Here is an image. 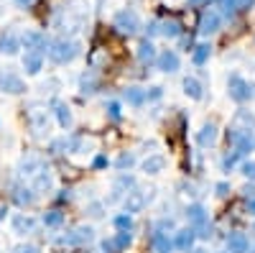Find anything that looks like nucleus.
Instances as JSON below:
<instances>
[{"label": "nucleus", "instance_id": "36", "mask_svg": "<svg viewBox=\"0 0 255 253\" xmlns=\"http://www.w3.org/2000/svg\"><path fill=\"white\" fill-rule=\"evenodd\" d=\"M69 151V138L67 136H61V138H54L49 143V154L51 156H59V154H67Z\"/></svg>", "mask_w": 255, "mask_h": 253}, {"label": "nucleus", "instance_id": "16", "mask_svg": "<svg viewBox=\"0 0 255 253\" xmlns=\"http://www.w3.org/2000/svg\"><path fill=\"white\" fill-rule=\"evenodd\" d=\"M217 138H220V131H217V125L215 123H204L202 128H199V133H197V143L202 146V149H212V146L217 143Z\"/></svg>", "mask_w": 255, "mask_h": 253}, {"label": "nucleus", "instance_id": "51", "mask_svg": "<svg viewBox=\"0 0 255 253\" xmlns=\"http://www.w3.org/2000/svg\"><path fill=\"white\" fill-rule=\"evenodd\" d=\"M212 0H189V5L191 8H202V5H209Z\"/></svg>", "mask_w": 255, "mask_h": 253}, {"label": "nucleus", "instance_id": "22", "mask_svg": "<svg viewBox=\"0 0 255 253\" xmlns=\"http://www.w3.org/2000/svg\"><path fill=\"white\" fill-rule=\"evenodd\" d=\"M140 169H143L145 174H151V177H156V174H161L163 169H166V159H163L161 154H151V156H145V159H143Z\"/></svg>", "mask_w": 255, "mask_h": 253}, {"label": "nucleus", "instance_id": "37", "mask_svg": "<svg viewBox=\"0 0 255 253\" xmlns=\"http://www.w3.org/2000/svg\"><path fill=\"white\" fill-rule=\"evenodd\" d=\"M105 110H108V118L113 123H120L123 120V110H120V102L118 100H110L108 105H105Z\"/></svg>", "mask_w": 255, "mask_h": 253}, {"label": "nucleus", "instance_id": "3", "mask_svg": "<svg viewBox=\"0 0 255 253\" xmlns=\"http://www.w3.org/2000/svg\"><path fill=\"white\" fill-rule=\"evenodd\" d=\"M227 143L232 146V151H238L240 156L255 151V131H240V128H232L227 125Z\"/></svg>", "mask_w": 255, "mask_h": 253}, {"label": "nucleus", "instance_id": "8", "mask_svg": "<svg viewBox=\"0 0 255 253\" xmlns=\"http://www.w3.org/2000/svg\"><path fill=\"white\" fill-rule=\"evenodd\" d=\"M153 200V195H145L143 189H133V192H128L123 197V207H125V213L128 215H135V213H143V207Z\"/></svg>", "mask_w": 255, "mask_h": 253}, {"label": "nucleus", "instance_id": "9", "mask_svg": "<svg viewBox=\"0 0 255 253\" xmlns=\"http://www.w3.org/2000/svg\"><path fill=\"white\" fill-rule=\"evenodd\" d=\"M220 26H222V15H220V10H215V8L202 10V15H199V26H197V31H199L202 36L217 33Z\"/></svg>", "mask_w": 255, "mask_h": 253}, {"label": "nucleus", "instance_id": "20", "mask_svg": "<svg viewBox=\"0 0 255 253\" xmlns=\"http://www.w3.org/2000/svg\"><path fill=\"white\" fill-rule=\"evenodd\" d=\"M184 215H186V220H189L191 228H199V225L207 223V210H204V205H199V202L189 205V207L184 210Z\"/></svg>", "mask_w": 255, "mask_h": 253}, {"label": "nucleus", "instance_id": "43", "mask_svg": "<svg viewBox=\"0 0 255 253\" xmlns=\"http://www.w3.org/2000/svg\"><path fill=\"white\" fill-rule=\"evenodd\" d=\"M100 251H102V253H120L113 238H102V241H100Z\"/></svg>", "mask_w": 255, "mask_h": 253}, {"label": "nucleus", "instance_id": "13", "mask_svg": "<svg viewBox=\"0 0 255 253\" xmlns=\"http://www.w3.org/2000/svg\"><path fill=\"white\" fill-rule=\"evenodd\" d=\"M179 54L174 51V49H163L161 54H158V59H156V67L161 69V72H166V74H174V72H179Z\"/></svg>", "mask_w": 255, "mask_h": 253}, {"label": "nucleus", "instance_id": "18", "mask_svg": "<svg viewBox=\"0 0 255 253\" xmlns=\"http://www.w3.org/2000/svg\"><path fill=\"white\" fill-rule=\"evenodd\" d=\"M51 113L56 115V123H59V128H72V110H69V105L67 102H61V100H51Z\"/></svg>", "mask_w": 255, "mask_h": 253}, {"label": "nucleus", "instance_id": "47", "mask_svg": "<svg viewBox=\"0 0 255 253\" xmlns=\"http://www.w3.org/2000/svg\"><path fill=\"white\" fill-rule=\"evenodd\" d=\"M13 253H38V246H33V243H20V246L13 248Z\"/></svg>", "mask_w": 255, "mask_h": 253}, {"label": "nucleus", "instance_id": "32", "mask_svg": "<svg viewBox=\"0 0 255 253\" xmlns=\"http://www.w3.org/2000/svg\"><path fill=\"white\" fill-rule=\"evenodd\" d=\"M113 228H115V230H120V233H130V230L135 228V223H133V215H128V213H120V215H115V218H113Z\"/></svg>", "mask_w": 255, "mask_h": 253}, {"label": "nucleus", "instance_id": "29", "mask_svg": "<svg viewBox=\"0 0 255 253\" xmlns=\"http://www.w3.org/2000/svg\"><path fill=\"white\" fill-rule=\"evenodd\" d=\"M41 67H44V54H36V51H26L23 54V69H26V74H38Z\"/></svg>", "mask_w": 255, "mask_h": 253}, {"label": "nucleus", "instance_id": "48", "mask_svg": "<svg viewBox=\"0 0 255 253\" xmlns=\"http://www.w3.org/2000/svg\"><path fill=\"white\" fill-rule=\"evenodd\" d=\"M215 192H217V197H230L232 189H230L227 182H217V184H215Z\"/></svg>", "mask_w": 255, "mask_h": 253}, {"label": "nucleus", "instance_id": "34", "mask_svg": "<svg viewBox=\"0 0 255 253\" xmlns=\"http://www.w3.org/2000/svg\"><path fill=\"white\" fill-rule=\"evenodd\" d=\"M115 166L120 169V172H130V169L135 166V154H133V151H123V154L115 159Z\"/></svg>", "mask_w": 255, "mask_h": 253}, {"label": "nucleus", "instance_id": "56", "mask_svg": "<svg viewBox=\"0 0 255 253\" xmlns=\"http://www.w3.org/2000/svg\"><path fill=\"white\" fill-rule=\"evenodd\" d=\"M5 215H8V207H5V205H0V223L5 220Z\"/></svg>", "mask_w": 255, "mask_h": 253}, {"label": "nucleus", "instance_id": "41", "mask_svg": "<svg viewBox=\"0 0 255 253\" xmlns=\"http://www.w3.org/2000/svg\"><path fill=\"white\" fill-rule=\"evenodd\" d=\"M102 210H105L102 202H90L87 207H84V213H87L90 218H102Z\"/></svg>", "mask_w": 255, "mask_h": 253}, {"label": "nucleus", "instance_id": "38", "mask_svg": "<svg viewBox=\"0 0 255 253\" xmlns=\"http://www.w3.org/2000/svg\"><path fill=\"white\" fill-rule=\"evenodd\" d=\"M113 241H115L118 251L123 253V251H128V248H130V243H133V236H130V233H120V230H118V233L113 236Z\"/></svg>", "mask_w": 255, "mask_h": 253}, {"label": "nucleus", "instance_id": "58", "mask_svg": "<svg viewBox=\"0 0 255 253\" xmlns=\"http://www.w3.org/2000/svg\"><path fill=\"white\" fill-rule=\"evenodd\" d=\"M194 253H204V251H202V248H197V251H194Z\"/></svg>", "mask_w": 255, "mask_h": 253}, {"label": "nucleus", "instance_id": "30", "mask_svg": "<svg viewBox=\"0 0 255 253\" xmlns=\"http://www.w3.org/2000/svg\"><path fill=\"white\" fill-rule=\"evenodd\" d=\"M181 33H184V23L179 18H166L161 23V36H166V38H179Z\"/></svg>", "mask_w": 255, "mask_h": 253}, {"label": "nucleus", "instance_id": "28", "mask_svg": "<svg viewBox=\"0 0 255 253\" xmlns=\"http://www.w3.org/2000/svg\"><path fill=\"white\" fill-rule=\"evenodd\" d=\"M158 59V51L153 46V41H140V46H138V61L140 64H153V61Z\"/></svg>", "mask_w": 255, "mask_h": 253}, {"label": "nucleus", "instance_id": "4", "mask_svg": "<svg viewBox=\"0 0 255 253\" xmlns=\"http://www.w3.org/2000/svg\"><path fill=\"white\" fill-rule=\"evenodd\" d=\"M26 120H28L31 133H33L36 138L49 136V113H46V108H38L36 102H33V105H28V110H26Z\"/></svg>", "mask_w": 255, "mask_h": 253}, {"label": "nucleus", "instance_id": "2", "mask_svg": "<svg viewBox=\"0 0 255 253\" xmlns=\"http://www.w3.org/2000/svg\"><path fill=\"white\" fill-rule=\"evenodd\" d=\"M227 95L235 100V102H248V100H255V84L248 82L245 77L240 74H230L227 77Z\"/></svg>", "mask_w": 255, "mask_h": 253}, {"label": "nucleus", "instance_id": "40", "mask_svg": "<svg viewBox=\"0 0 255 253\" xmlns=\"http://www.w3.org/2000/svg\"><path fill=\"white\" fill-rule=\"evenodd\" d=\"M108 166H110L108 154H95V159H92V169H95V172H105Z\"/></svg>", "mask_w": 255, "mask_h": 253}, {"label": "nucleus", "instance_id": "49", "mask_svg": "<svg viewBox=\"0 0 255 253\" xmlns=\"http://www.w3.org/2000/svg\"><path fill=\"white\" fill-rule=\"evenodd\" d=\"M179 38H181V49H184V51H191V49L197 46V44H194V36H184V33H181Z\"/></svg>", "mask_w": 255, "mask_h": 253}, {"label": "nucleus", "instance_id": "19", "mask_svg": "<svg viewBox=\"0 0 255 253\" xmlns=\"http://www.w3.org/2000/svg\"><path fill=\"white\" fill-rule=\"evenodd\" d=\"M232 128H240V131H255V113H250L248 108L235 110V118H232Z\"/></svg>", "mask_w": 255, "mask_h": 253}, {"label": "nucleus", "instance_id": "25", "mask_svg": "<svg viewBox=\"0 0 255 253\" xmlns=\"http://www.w3.org/2000/svg\"><path fill=\"white\" fill-rule=\"evenodd\" d=\"M123 100L130 105V108H143V105L148 102L143 87H125V90H123Z\"/></svg>", "mask_w": 255, "mask_h": 253}, {"label": "nucleus", "instance_id": "15", "mask_svg": "<svg viewBox=\"0 0 255 253\" xmlns=\"http://www.w3.org/2000/svg\"><path fill=\"white\" fill-rule=\"evenodd\" d=\"M41 169H44V161H41L38 156H33V154H28L26 159H20V164H18V177H20V179L36 177Z\"/></svg>", "mask_w": 255, "mask_h": 253}, {"label": "nucleus", "instance_id": "42", "mask_svg": "<svg viewBox=\"0 0 255 253\" xmlns=\"http://www.w3.org/2000/svg\"><path fill=\"white\" fill-rule=\"evenodd\" d=\"M240 174L245 177V179H255V161H243V166H240Z\"/></svg>", "mask_w": 255, "mask_h": 253}, {"label": "nucleus", "instance_id": "23", "mask_svg": "<svg viewBox=\"0 0 255 253\" xmlns=\"http://www.w3.org/2000/svg\"><path fill=\"white\" fill-rule=\"evenodd\" d=\"M151 248L156 253H171L174 251V238H168V233H158V230H153L151 233Z\"/></svg>", "mask_w": 255, "mask_h": 253}, {"label": "nucleus", "instance_id": "5", "mask_svg": "<svg viewBox=\"0 0 255 253\" xmlns=\"http://www.w3.org/2000/svg\"><path fill=\"white\" fill-rule=\"evenodd\" d=\"M95 241V230L90 225H79L69 233H64L61 238H56L59 246H69V248H79V246H90Z\"/></svg>", "mask_w": 255, "mask_h": 253}, {"label": "nucleus", "instance_id": "10", "mask_svg": "<svg viewBox=\"0 0 255 253\" xmlns=\"http://www.w3.org/2000/svg\"><path fill=\"white\" fill-rule=\"evenodd\" d=\"M10 228H13L15 236L26 238V236H33V233H36L38 223H36V218H31V215H26V213H15V215L10 218Z\"/></svg>", "mask_w": 255, "mask_h": 253}, {"label": "nucleus", "instance_id": "53", "mask_svg": "<svg viewBox=\"0 0 255 253\" xmlns=\"http://www.w3.org/2000/svg\"><path fill=\"white\" fill-rule=\"evenodd\" d=\"M13 3H15L18 8H31V5H33V0H13Z\"/></svg>", "mask_w": 255, "mask_h": 253}, {"label": "nucleus", "instance_id": "6", "mask_svg": "<svg viewBox=\"0 0 255 253\" xmlns=\"http://www.w3.org/2000/svg\"><path fill=\"white\" fill-rule=\"evenodd\" d=\"M113 28L118 31V33H123V36H133V33H138V28H140V18H138V13L135 10H118V15H115V20H113Z\"/></svg>", "mask_w": 255, "mask_h": 253}, {"label": "nucleus", "instance_id": "31", "mask_svg": "<svg viewBox=\"0 0 255 253\" xmlns=\"http://www.w3.org/2000/svg\"><path fill=\"white\" fill-rule=\"evenodd\" d=\"M209 56H212V46H209V44H197L194 49H191V61H194L197 67L207 64Z\"/></svg>", "mask_w": 255, "mask_h": 253}, {"label": "nucleus", "instance_id": "12", "mask_svg": "<svg viewBox=\"0 0 255 253\" xmlns=\"http://www.w3.org/2000/svg\"><path fill=\"white\" fill-rule=\"evenodd\" d=\"M225 243H227V253H250V238L240 230H230Z\"/></svg>", "mask_w": 255, "mask_h": 253}, {"label": "nucleus", "instance_id": "1", "mask_svg": "<svg viewBox=\"0 0 255 253\" xmlns=\"http://www.w3.org/2000/svg\"><path fill=\"white\" fill-rule=\"evenodd\" d=\"M79 54V44L77 41H67V38H59V41H51L49 46V59L54 64H69L74 61Z\"/></svg>", "mask_w": 255, "mask_h": 253}, {"label": "nucleus", "instance_id": "27", "mask_svg": "<svg viewBox=\"0 0 255 253\" xmlns=\"http://www.w3.org/2000/svg\"><path fill=\"white\" fill-rule=\"evenodd\" d=\"M181 87H184V95L191 97V100H202L204 97V87H202V82L197 77H184Z\"/></svg>", "mask_w": 255, "mask_h": 253}, {"label": "nucleus", "instance_id": "52", "mask_svg": "<svg viewBox=\"0 0 255 253\" xmlns=\"http://www.w3.org/2000/svg\"><path fill=\"white\" fill-rule=\"evenodd\" d=\"M253 3H255V0H238V8H240V10H250Z\"/></svg>", "mask_w": 255, "mask_h": 253}, {"label": "nucleus", "instance_id": "33", "mask_svg": "<svg viewBox=\"0 0 255 253\" xmlns=\"http://www.w3.org/2000/svg\"><path fill=\"white\" fill-rule=\"evenodd\" d=\"M41 220H44L46 228H59V225H64V213H61L59 207H54V210H46Z\"/></svg>", "mask_w": 255, "mask_h": 253}, {"label": "nucleus", "instance_id": "7", "mask_svg": "<svg viewBox=\"0 0 255 253\" xmlns=\"http://www.w3.org/2000/svg\"><path fill=\"white\" fill-rule=\"evenodd\" d=\"M20 46H26L28 51H36V54H49L51 41L46 38V33H41V31H23V36H20Z\"/></svg>", "mask_w": 255, "mask_h": 253}, {"label": "nucleus", "instance_id": "57", "mask_svg": "<svg viewBox=\"0 0 255 253\" xmlns=\"http://www.w3.org/2000/svg\"><path fill=\"white\" fill-rule=\"evenodd\" d=\"M250 236H253V238H255V225H253V228H250Z\"/></svg>", "mask_w": 255, "mask_h": 253}, {"label": "nucleus", "instance_id": "55", "mask_svg": "<svg viewBox=\"0 0 255 253\" xmlns=\"http://www.w3.org/2000/svg\"><path fill=\"white\" fill-rule=\"evenodd\" d=\"M248 213H250V215H255V197H253V200H248Z\"/></svg>", "mask_w": 255, "mask_h": 253}, {"label": "nucleus", "instance_id": "26", "mask_svg": "<svg viewBox=\"0 0 255 253\" xmlns=\"http://www.w3.org/2000/svg\"><path fill=\"white\" fill-rule=\"evenodd\" d=\"M97 87H100V79H97V74L92 69H87V72L79 77V92L82 95H95Z\"/></svg>", "mask_w": 255, "mask_h": 253}, {"label": "nucleus", "instance_id": "14", "mask_svg": "<svg viewBox=\"0 0 255 253\" xmlns=\"http://www.w3.org/2000/svg\"><path fill=\"white\" fill-rule=\"evenodd\" d=\"M10 200L18 205V207H31L36 202V192H33V187H10Z\"/></svg>", "mask_w": 255, "mask_h": 253}, {"label": "nucleus", "instance_id": "17", "mask_svg": "<svg viewBox=\"0 0 255 253\" xmlns=\"http://www.w3.org/2000/svg\"><path fill=\"white\" fill-rule=\"evenodd\" d=\"M197 243V230L194 228H181L174 233V248L179 251H191Z\"/></svg>", "mask_w": 255, "mask_h": 253}, {"label": "nucleus", "instance_id": "46", "mask_svg": "<svg viewBox=\"0 0 255 253\" xmlns=\"http://www.w3.org/2000/svg\"><path fill=\"white\" fill-rule=\"evenodd\" d=\"M163 97V87H151V90H145V100L148 102H156Z\"/></svg>", "mask_w": 255, "mask_h": 253}, {"label": "nucleus", "instance_id": "44", "mask_svg": "<svg viewBox=\"0 0 255 253\" xmlns=\"http://www.w3.org/2000/svg\"><path fill=\"white\" fill-rule=\"evenodd\" d=\"M153 230H158V233H168V230H174V220L171 218H161Z\"/></svg>", "mask_w": 255, "mask_h": 253}, {"label": "nucleus", "instance_id": "50", "mask_svg": "<svg viewBox=\"0 0 255 253\" xmlns=\"http://www.w3.org/2000/svg\"><path fill=\"white\" fill-rule=\"evenodd\" d=\"M72 197H74V195H72V189H61V192L56 195V200H59V202H69Z\"/></svg>", "mask_w": 255, "mask_h": 253}, {"label": "nucleus", "instance_id": "11", "mask_svg": "<svg viewBox=\"0 0 255 253\" xmlns=\"http://www.w3.org/2000/svg\"><path fill=\"white\" fill-rule=\"evenodd\" d=\"M0 92H8V95H23L26 92V84L15 72H0Z\"/></svg>", "mask_w": 255, "mask_h": 253}, {"label": "nucleus", "instance_id": "59", "mask_svg": "<svg viewBox=\"0 0 255 253\" xmlns=\"http://www.w3.org/2000/svg\"><path fill=\"white\" fill-rule=\"evenodd\" d=\"M250 253H255V248H253V251H250Z\"/></svg>", "mask_w": 255, "mask_h": 253}, {"label": "nucleus", "instance_id": "54", "mask_svg": "<svg viewBox=\"0 0 255 253\" xmlns=\"http://www.w3.org/2000/svg\"><path fill=\"white\" fill-rule=\"evenodd\" d=\"M243 195H245L248 200H253V197H255V187H250V184H248V187L243 189Z\"/></svg>", "mask_w": 255, "mask_h": 253}, {"label": "nucleus", "instance_id": "24", "mask_svg": "<svg viewBox=\"0 0 255 253\" xmlns=\"http://www.w3.org/2000/svg\"><path fill=\"white\" fill-rule=\"evenodd\" d=\"M54 189V174L49 172V169H41V172L33 177V192H51Z\"/></svg>", "mask_w": 255, "mask_h": 253}, {"label": "nucleus", "instance_id": "21", "mask_svg": "<svg viewBox=\"0 0 255 253\" xmlns=\"http://www.w3.org/2000/svg\"><path fill=\"white\" fill-rule=\"evenodd\" d=\"M18 49H20V38L13 31H3V33H0V54L13 56V54H18Z\"/></svg>", "mask_w": 255, "mask_h": 253}, {"label": "nucleus", "instance_id": "39", "mask_svg": "<svg viewBox=\"0 0 255 253\" xmlns=\"http://www.w3.org/2000/svg\"><path fill=\"white\" fill-rule=\"evenodd\" d=\"M238 161H240V154H238V151H230V154H225V156H222V172H232Z\"/></svg>", "mask_w": 255, "mask_h": 253}, {"label": "nucleus", "instance_id": "45", "mask_svg": "<svg viewBox=\"0 0 255 253\" xmlns=\"http://www.w3.org/2000/svg\"><path fill=\"white\" fill-rule=\"evenodd\" d=\"M158 33H161V20H148V26H145L148 41H151V36H158Z\"/></svg>", "mask_w": 255, "mask_h": 253}, {"label": "nucleus", "instance_id": "35", "mask_svg": "<svg viewBox=\"0 0 255 253\" xmlns=\"http://www.w3.org/2000/svg\"><path fill=\"white\" fill-rule=\"evenodd\" d=\"M217 3H220V15L227 18V20H232V18H235V13L240 10L238 8V0H217Z\"/></svg>", "mask_w": 255, "mask_h": 253}]
</instances>
